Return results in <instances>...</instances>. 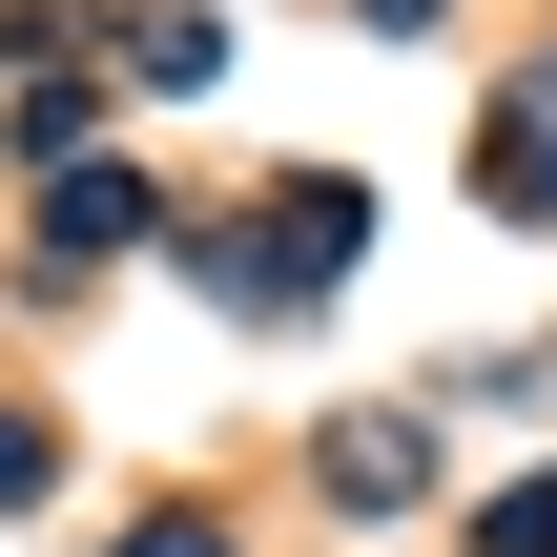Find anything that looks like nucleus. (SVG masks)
I'll list each match as a JSON object with an SVG mask.
<instances>
[{
	"instance_id": "f03ea898",
	"label": "nucleus",
	"mask_w": 557,
	"mask_h": 557,
	"mask_svg": "<svg viewBox=\"0 0 557 557\" xmlns=\"http://www.w3.org/2000/svg\"><path fill=\"white\" fill-rule=\"evenodd\" d=\"M331 496H372V517H393V496H413V413H351V434H331Z\"/></svg>"
},
{
	"instance_id": "20e7f679",
	"label": "nucleus",
	"mask_w": 557,
	"mask_h": 557,
	"mask_svg": "<svg viewBox=\"0 0 557 557\" xmlns=\"http://www.w3.org/2000/svg\"><path fill=\"white\" fill-rule=\"evenodd\" d=\"M124 557H227V537H207V517H145V537H124Z\"/></svg>"
},
{
	"instance_id": "7ed1b4c3",
	"label": "nucleus",
	"mask_w": 557,
	"mask_h": 557,
	"mask_svg": "<svg viewBox=\"0 0 557 557\" xmlns=\"http://www.w3.org/2000/svg\"><path fill=\"white\" fill-rule=\"evenodd\" d=\"M21 496H41V434H21V413H0V517H21Z\"/></svg>"
},
{
	"instance_id": "f257e3e1",
	"label": "nucleus",
	"mask_w": 557,
	"mask_h": 557,
	"mask_svg": "<svg viewBox=\"0 0 557 557\" xmlns=\"http://www.w3.org/2000/svg\"><path fill=\"white\" fill-rule=\"evenodd\" d=\"M496 207H537V227H557V62L517 83V145H496Z\"/></svg>"
}]
</instances>
